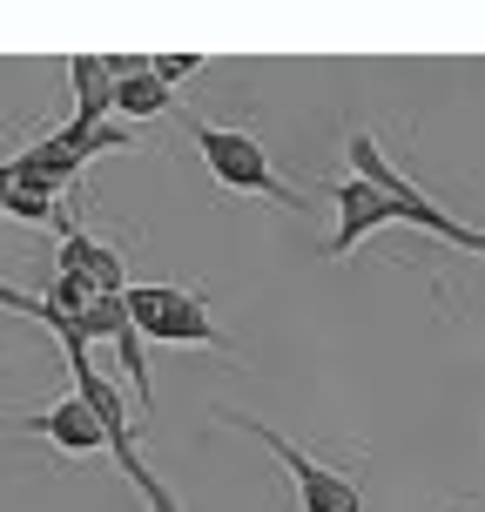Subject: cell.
Here are the masks:
<instances>
[{"instance_id":"obj_1","label":"cell","mask_w":485,"mask_h":512,"mask_svg":"<svg viewBox=\"0 0 485 512\" xmlns=\"http://www.w3.org/2000/svg\"><path fill=\"white\" fill-rule=\"evenodd\" d=\"M189 135H196V149H203L209 176L223 182V189H236V196H263V203L290 209V216H310V196H304V189H290V182L270 169V155H263V142H256L250 128L189 122Z\"/></svg>"},{"instance_id":"obj_2","label":"cell","mask_w":485,"mask_h":512,"mask_svg":"<svg viewBox=\"0 0 485 512\" xmlns=\"http://www.w3.org/2000/svg\"><path fill=\"white\" fill-rule=\"evenodd\" d=\"M351 149V176L358 182H371V189H384L391 196V209H398V223H411V230H425V236H438V243H452V250H472V256H485V230H472V223H459V216H445V209L418 189L411 176H398L391 162H384V149H378V135H351L344 142Z\"/></svg>"},{"instance_id":"obj_3","label":"cell","mask_w":485,"mask_h":512,"mask_svg":"<svg viewBox=\"0 0 485 512\" xmlns=\"http://www.w3.org/2000/svg\"><path fill=\"white\" fill-rule=\"evenodd\" d=\"M216 418H223L230 432H250L256 445H263V452H270V459L290 472V486H297V506H304V512H364V492L351 486L344 472L317 465L304 445H297V438H283L277 425H263V418H250V411H236V405H223Z\"/></svg>"},{"instance_id":"obj_4","label":"cell","mask_w":485,"mask_h":512,"mask_svg":"<svg viewBox=\"0 0 485 512\" xmlns=\"http://www.w3.org/2000/svg\"><path fill=\"white\" fill-rule=\"evenodd\" d=\"M75 398L95 411V425H102V438H108V459L122 465V479L142 492V499H149V512H182V506H176V492L162 486V479L149 472V459L135 452V432H128V405L115 398V384H108L95 364H75Z\"/></svg>"},{"instance_id":"obj_5","label":"cell","mask_w":485,"mask_h":512,"mask_svg":"<svg viewBox=\"0 0 485 512\" xmlns=\"http://www.w3.org/2000/svg\"><path fill=\"white\" fill-rule=\"evenodd\" d=\"M128 304V324L142 331V344H209V351H223V331L209 324V304L196 290H182V283H128L122 290Z\"/></svg>"},{"instance_id":"obj_6","label":"cell","mask_w":485,"mask_h":512,"mask_svg":"<svg viewBox=\"0 0 485 512\" xmlns=\"http://www.w3.org/2000/svg\"><path fill=\"white\" fill-rule=\"evenodd\" d=\"M0 432H34V438H48V445H61L68 459L108 452L102 425H95V411L81 405V398H54L48 411H27V418H0Z\"/></svg>"},{"instance_id":"obj_7","label":"cell","mask_w":485,"mask_h":512,"mask_svg":"<svg viewBox=\"0 0 485 512\" xmlns=\"http://www.w3.org/2000/svg\"><path fill=\"white\" fill-rule=\"evenodd\" d=\"M331 196H337V230H331V243H324V256H351L364 236H378L384 223H398L391 196H384V189H371V182H358V176L331 182Z\"/></svg>"},{"instance_id":"obj_8","label":"cell","mask_w":485,"mask_h":512,"mask_svg":"<svg viewBox=\"0 0 485 512\" xmlns=\"http://www.w3.org/2000/svg\"><path fill=\"white\" fill-rule=\"evenodd\" d=\"M54 277H81L95 297H122L128 290V270L122 256L108 250V243H95L88 230H61V250H54Z\"/></svg>"},{"instance_id":"obj_9","label":"cell","mask_w":485,"mask_h":512,"mask_svg":"<svg viewBox=\"0 0 485 512\" xmlns=\"http://www.w3.org/2000/svg\"><path fill=\"white\" fill-rule=\"evenodd\" d=\"M68 75H75V122L102 128L108 108H115V75H108L102 54H68Z\"/></svg>"},{"instance_id":"obj_10","label":"cell","mask_w":485,"mask_h":512,"mask_svg":"<svg viewBox=\"0 0 485 512\" xmlns=\"http://www.w3.org/2000/svg\"><path fill=\"white\" fill-rule=\"evenodd\" d=\"M169 108H176V88H162L155 75L115 81V115H122V122H155V115H169Z\"/></svg>"},{"instance_id":"obj_11","label":"cell","mask_w":485,"mask_h":512,"mask_svg":"<svg viewBox=\"0 0 485 512\" xmlns=\"http://www.w3.org/2000/svg\"><path fill=\"white\" fill-rule=\"evenodd\" d=\"M54 142H61V149L75 155L81 169H88L95 155H108V149H128V142H135V128H128V122H102V128H81V122H68V128H54Z\"/></svg>"},{"instance_id":"obj_12","label":"cell","mask_w":485,"mask_h":512,"mask_svg":"<svg viewBox=\"0 0 485 512\" xmlns=\"http://www.w3.org/2000/svg\"><path fill=\"white\" fill-rule=\"evenodd\" d=\"M203 68V54H149V75L162 81V88H176V81H189Z\"/></svg>"},{"instance_id":"obj_13","label":"cell","mask_w":485,"mask_h":512,"mask_svg":"<svg viewBox=\"0 0 485 512\" xmlns=\"http://www.w3.org/2000/svg\"><path fill=\"white\" fill-rule=\"evenodd\" d=\"M7 196H14V162H0V216H7Z\"/></svg>"},{"instance_id":"obj_14","label":"cell","mask_w":485,"mask_h":512,"mask_svg":"<svg viewBox=\"0 0 485 512\" xmlns=\"http://www.w3.org/2000/svg\"><path fill=\"white\" fill-rule=\"evenodd\" d=\"M0 351H7V344H0Z\"/></svg>"}]
</instances>
